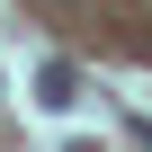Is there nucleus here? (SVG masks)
<instances>
[{"label": "nucleus", "instance_id": "f257e3e1", "mask_svg": "<svg viewBox=\"0 0 152 152\" xmlns=\"http://www.w3.org/2000/svg\"><path fill=\"white\" fill-rule=\"evenodd\" d=\"M72 90H81L72 63H45V72H36V99H45V107H72Z\"/></svg>", "mask_w": 152, "mask_h": 152}, {"label": "nucleus", "instance_id": "f03ea898", "mask_svg": "<svg viewBox=\"0 0 152 152\" xmlns=\"http://www.w3.org/2000/svg\"><path fill=\"white\" fill-rule=\"evenodd\" d=\"M36 9H54V18H90V0H36Z\"/></svg>", "mask_w": 152, "mask_h": 152}]
</instances>
